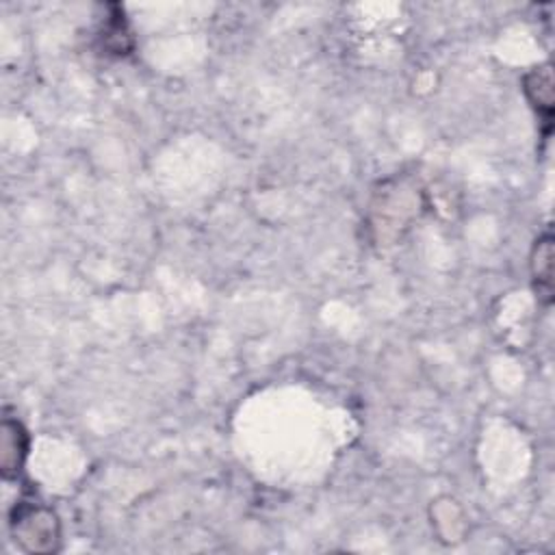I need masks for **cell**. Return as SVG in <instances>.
I'll return each mask as SVG.
<instances>
[{
    "label": "cell",
    "instance_id": "6da1fadb",
    "mask_svg": "<svg viewBox=\"0 0 555 555\" xmlns=\"http://www.w3.org/2000/svg\"><path fill=\"white\" fill-rule=\"evenodd\" d=\"M9 533L24 553H54L61 546L59 516L33 499H20L9 509Z\"/></svg>",
    "mask_w": 555,
    "mask_h": 555
},
{
    "label": "cell",
    "instance_id": "7a4b0ae2",
    "mask_svg": "<svg viewBox=\"0 0 555 555\" xmlns=\"http://www.w3.org/2000/svg\"><path fill=\"white\" fill-rule=\"evenodd\" d=\"M30 447V436L20 418L4 412L0 423V475L4 481L20 477Z\"/></svg>",
    "mask_w": 555,
    "mask_h": 555
},
{
    "label": "cell",
    "instance_id": "3957f363",
    "mask_svg": "<svg viewBox=\"0 0 555 555\" xmlns=\"http://www.w3.org/2000/svg\"><path fill=\"white\" fill-rule=\"evenodd\" d=\"M522 91H525L529 104L533 106V111L540 117L544 137H548L551 130H553V102H555L551 65L544 63V65H538V67L529 69L522 76Z\"/></svg>",
    "mask_w": 555,
    "mask_h": 555
},
{
    "label": "cell",
    "instance_id": "277c9868",
    "mask_svg": "<svg viewBox=\"0 0 555 555\" xmlns=\"http://www.w3.org/2000/svg\"><path fill=\"white\" fill-rule=\"evenodd\" d=\"M531 275L538 297L544 304L553 301V236L542 234L531 251Z\"/></svg>",
    "mask_w": 555,
    "mask_h": 555
},
{
    "label": "cell",
    "instance_id": "5b68a950",
    "mask_svg": "<svg viewBox=\"0 0 555 555\" xmlns=\"http://www.w3.org/2000/svg\"><path fill=\"white\" fill-rule=\"evenodd\" d=\"M108 15L104 17L100 26V39L102 48L108 54L115 56H126L132 50V33L128 26V20L124 15V9L119 4H108Z\"/></svg>",
    "mask_w": 555,
    "mask_h": 555
}]
</instances>
